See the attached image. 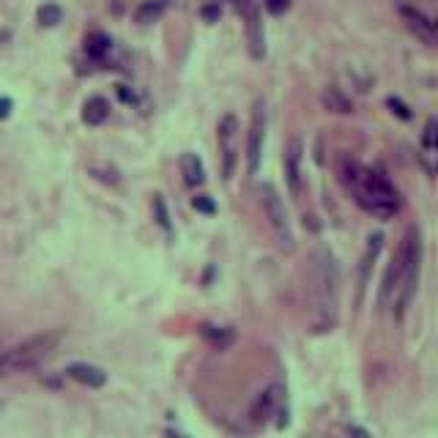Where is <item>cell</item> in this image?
Wrapping results in <instances>:
<instances>
[{"mask_svg":"<svg viewBox=\"0 0 438 438\" xmlns=\"http://www.w3.org/2000/svg\"><path fill=\"white\" fill-rule=\"evenodd\" d=\"M301 159H304V146L298 137H293L288 148H285V156H283V167H285V181H288V189L291 195L301 192Z\"/></svg>","mask_w":438,"mask_h":438,"instance_id":"9c48e42d","label":"cell"},{"mask_svg":"<svg viewBox=\"0 0 438 438\" xmlns=\"http://www.w3.org/2000/svg\"><path fill=\"white\" fill-rule=\"evenodd\" d=\"M181 173L189 187H200L206 181V170H203V162L198 153H181Z\"/></svg>","mask_w":438,"mask_h":438,"instance_id":"5bb4252c","label":"cell"},{"mask_svg":"<svg viewBox=\"0 0 438 438\" xmlns=\"http://www.w3.org/2000/svg\"><path fill=\"white\" fill-rule=\"evenodd\" d=\"M337 175L343 187L354 195L356 206L375 219H392L400 211V195L389 184V178L351 156H340L337 162Z\"/></svg>","mask_w":438,"mask_h":438,"instance_id":"6da1fadb","label":"cell"},{"mask_svg":"<svg viewBox=\"0 0 438 438\" xmlns=\"http://www.w3.org/2000/svg\"><path fill=\"white\" fill-rule=\"evenodd\" d=\"M351 438H370V433L362 428H351Z\"/></svg>","mask_w":438,"mask_h":438,"instance_id":"83f0119b","label":"cell"},{"mask_svg":"<svg viewBox=\"0 0 438 438\" xmlns=\"http://www.w3.org/2000/svg\"><path fill=\"white\" fill-rule=\"evenodd\" d=\"M247 17V41H249V55L255 61H263L266 55V33H263V22H260V11L258 6H252L249 11H244Z\"/></svg>","mask_w":438,"mask_h":438,"instance_id":"30bf717a","label":"cell"},{"mask_svg":"<svg viewBox=\"0 0 438 438\" xmlns=\"http://www.w3.org/2000/svg\"><path fill=\"white\" fill-rule=\"evenodd\" d=\"M66 375L77 381L79 386H88V389H102L107 383V372L99 365H91V362H72L66 367Z\"/></svg>","mask_w":438,"mask_h":438,"instance_id":"7c38bea8","label":"cell"},{"mask_svg":"<svg viewBox=\"0 0 438 438\" xmlns=\"http://www.w3.org/2000/svg\"><path fill=\"white\" fill-rule=\"evenodd\" d=\"M312 310H315V329L332 332L340 315V266L332 249L318 247L312 252Z\"/></svg>","mask_w":438,"mask_h":438,"instance_id":"3957f363","label":"cell"},{"mask_svg":"<svg viewBox=\"0 0 438 438\" xmlns=\"http://www.w3.org/2000/svg\"><path fill=\"white\" fill-rule=\"evenodd\" d=\"M192 206H195V211H200V214H217V206H214V200L209 198V195H198L195 200H192Z\"/></svg>","mask_w":438,"mask_h":438,"instance_id":"44dd1931","label":"cell"},{"mask_svg":"<svg viewBox=\"0 0 438 438\" xmlns=\"http://www.w3.org/2000/svg\"><path fill=\"white\" fill-rule=\"evenodd\" d=\"M280 397H283V383L266 386V389L255 397V403H252V408H249L252 422H266V419L274 414V408L280 406Z\"/></svg>","mask_w":438,"mask_h":438,"instance_id":"8fae6325","label":"cell"},{"mask_svg":"<svg viewBox=\"0 0 438 438\" xmlns=\"http://www.w3.org/2000/svg\"><path fill=\"white\" fill-rule=\"evenodd\" d=\"M263 6H266V11H269V14L280 17V14H285V11H288L291 0H263Z\"/></svg>","mask_w":438,"mask_h":438,"instance_id":"603a6c76","label":"cell"},{"mask_svg":"<svg viewBox=\"0 0 438 438\" xmlns=\"http://www.w3.org/2000/svg\"><path fill=\"white\" fill-rule=\"evenodd\" d=\"M61 19H64V11H61V6H55V3H47V6H41V8H39V22H41V25L53 28V25H58Z\"/></svg>","mask_w":438,"mask_h":438,"instance_id":"ffe728a7","label":"cell"},{"mask_svg":"<svg viewBox=\"0 0 438 438\" xmlns=\"http://www.w3.org/2000/svg\"><path fill=\"white\" fill-rule=\"evenodd\" d=\"M217 146L219 159H222V178L230 181L238 164V118L236 115H225L217 126Z\"/></svg>","mask_w":438,"mask_h":438,"instance_id":"52a82bcc","label":"cell"},{"mask_svg":"<svg viewBox=\"0 0 438 438\" xmlns=\"http://www.w3.org/2000/svg\"><path fill=\"white\" fill-rule=\"evenodd\" d=\"M162 14H164V0H146V3L137 8L135 19H137L140 25H151V22H156Z\"/></svg>","mask_w":438,"mask_h":438,"instance_id":"ac0fdd59","label":"cell"},{"mask_svg":"<svg viewBox=\"0 0 438 438\" xmlns=\"http://www.w3.org/2000/svg\"><path fill=\"white\" fill-rule=\"evenodd\" d=\"M422 156H425V170L433 175V156H436V118H428L425 132H422Z\"/></svg>","mask_w":438,"mask_h":438,"instance_id":"2e32d148","label":"cell"},{"mask_svg":"<svg viewBox=\"0 0 438 438\" xmlns=\"http://www.w3.org/2000/svg\"><path fill=\"white\" fill-rule=\"evenodd\" d=\"M107 115H110V104H107V99H102V96H91V99L85 102V107H82V121L91 124V126L104 124Z\"/></svg>","mask_w":438,"mask_h":438,"instance_id":"9a60e30c","label":"cell"},{"mask_svg":"<svg viewBox=\"0 0 438 438\" xmlns=\"http://www.w3.org/2000/svg\"><path fill=\"white\" fill-rule=\"evenodd\" d=\"M110 47H113V41H110V36H104V33H91V36L85 39V50H88V55H93V58H104V55L110 53Z\"/></svg>","mask_w":438,"mask_h":438,"instance_id":"d6986e66","label":"cell"},{"mask_svg":"<svg viewBox=\"0 0 438 438\" xmlns=\"http://www.w3.org/2000/svg\"><path fill=\"white\" fill-rule=\"evenodd\" d=\"M386 107H389L394 115H400L403 121H408V118H411V110H408V107H406L400 99H394V96H389V99H386Z\"/></svg>","mask_w":438,"mask_h":438,"instance_id":"7402d4cb","label":"cell"},{"mask_svg":"<svg viewBox=\"0 0 438 438\" xmlns=\"http://www.w3.org/2000/svg\"><path fill=\"white\" fill-rule=\"evenodd\" d=\"M61 334L58 332H44V334H33L17 345H11L8 351L0 354V381L36 370L44 359H50V354L58 348Z\"/></svg>","mask_w":438,"mask_h":438,"instance_id":"277c9868","label":"cell"},{"mask_svg":"<svg viewBox=\"0 0 438 438\" xmlns=\"http://www.w3.org/2000/svg\"><path fill=\"white\" fill-rule=\"evenodd\" d=\"M263 143H266V104L258 99L252 104V118H249V132H247V173L258 175L260 159H263Z\"/></svg>","mask_w":438,"mask_h":438,"instance_id":"8992f818","label":"cell"},{"mask_svg":"<svg viewBox=\"0 0 438 438\" xmlns=\"http://www.w3.org/2000/svg\"><path fill=\"white\" fill-rule=\"evenodd\" d=\"M400 17H403L406 28H408L422 44H428V47L436 44V22H433L425 11H419L417 6H400Z\"/></svg>","mask_w":438,"mask_h":438,"instance_id":"ba28073f","label":"cell"},{"mask_svg":"<svg viewBox=\"0 0 438 438\" xmlns=\"http://www.w3.org/2000/svg\"><path fill=\"white\" fill-rule=\"evenodd\" d=\"M260 206H263V214H266V222H269V227H272V236H274L277 247L291 255L293 249H296L291 214H288L285 200H283V195L277 192L274 184H263V187H260Z\"/></svg>","mask_w":438,"mask_h":438,"instance_id":"5b68a950","label":"cell"},{"mask_svg":"<svg viewBox=\"0 0 438 438\" xmlns=\"http://www.w3.org/2000/svg\"><path fill=\"white\" fill-rule=\"evenodd\" d=\"M219 14H222V8H219V6H206V8H203V17H206L209 22L219 19Z\"/></svg>","mask_w":438,"mask_h":438,"instance_id":"d4e9b609","label":"cell"},{"mask_svg":"<svg viewBox=\"0 0 438 438\" xmlns=\"http://www.w3.org/2000/svg\"><path fill=\"white\" fill-rule=\"evenodd\" d=\"M321 104L326 107V110H332V113H340V115H348V113H354V102L340 91V88H323V93H321Z\"/></svg>","mask_w":438,"mask_h":438,"instance_id":"4fadbf2b","label":"cell"},{"mask_svg":"<svg viewBox=\"0 0 438 438\" xmlns=\"http://www.w3.org/2000/svg\"><path fill=\"white\" fill-rule=\"evenodd\" d=\"M203 337H206L217 351H225V348L233 343V329H227V326H203Z\"/></svg>","mask_w":438,"mask_h":438,"instance_id":"e0dca14e","label":"cell"},{"mask_svg":"<svg viewBox=\"0 0 438 438\" xmlns=\"http://www.w3.org/2000/svg\"><path fill=\"white\" fill-rule=\"evenodd\" d=\"M153 206H156V211H159V225H162L164 230H170V222H167V211H164L162 198H156V200H153Z\"/></svg>","mask_w":438,"mask_h":438,"instance_id":"cb8c5ba5","label":"cell"},{"mask_svg":"<svg viewBox=\"0 0 438 438\" xmlns=\"http://www.w3.org/2000/svg\"><path fill=\"white\" fill-rule=\"evenodd\" d=\"M118 93H121V99H124V102H135V93H129V91H126V85H118Z\"/></svg>","mask_w":438,"mask_h":438,"instance_id":"4316f807","label":"cell"},{"mask_svg":"<svg viewBox=\"0 0 438 438\" xmlns=\"http://www.w3.org/2000/svg\"><path fill=\"white\" fill-rule=\"evenodd\" d=\"M11 113V99H0V118H8Z\"/></svg>","mask_w":438,"mask_h":438,"instance_id":"484cf974","label":"cell"},{"mask_svg":"<svg viewBox=\"0 0 438 438\" xmlns=\"http://www.w3.org/2000/svg\"><path fill=\"white\" fill-rule=\"evenodd\" d=\"M422 258H425L422 230L408 227L403 241H400V249L386 272V280H383V304H389L397 318L408 310L411 298L417 296L419 274H422Z\"/></svg>","mask_w":438,"mask_h":438,"instance_id":"7a4b0ae2","label":"cell"}]
</instances>
